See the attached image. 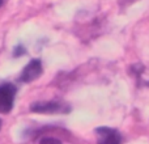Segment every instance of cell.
Returning a JSON list of instances; mask_svg holds the SVG:
<instances>
[{"label": "cell", "mask_w": 149, "mask_h": 144, "mask_svg": "<svg viewBox=\"0 0 149 144\" xmlns=\"http://www.w3.org/2000/svg\"><path fill=\"white\" fill-rule=\"evenodd\" d=\"M30 111L38 114H67L71 111L68 103L63 101H47V102H34L30 105Z\"/></svg>", "instance_id": "obj_1"}, {"label": "cell", "mask_w": 149, "mask_h": 144, "mask_svg": "<svg viewBox=\"0 0 149 144\" xmlns=\"http://www.w3.org/2000/svg\"><path fill=\"white\" fill-rule=\"evenodd\" d=\"M17 93V88L13 84H3L0 85V113L8 114L13 109L15 97Z\"/></svg>", "instance_id": "obj_2"}, {"label": "cell", "mask_w": 149, "mask_h": 144, "mask_svg": "<svg viewBox=\"0 0 149 144\" xmlns=\"http://www.w3.org/2000/svg\"><path fill=\"white\" fill-rule=\"evenodd\" d=\"M94 134L97 136V144H120L122 135L118 130L111 127H97L94 130Z\"/></svg>", "instance_id": "obj_3"}, {"label": "cell", "mask_w": 149, "mask_h": 144, "mask_svg": "<svg viewBox=\"0 0 149 144\" xmlns=\"http://www.w3.org/2000/svg\"><path fill=\"white\" fill-rule=\"evenodd\" d=\"M43 72V67H42V62L39 59H31L25 68L22 70L20 75V81L22 82H31L37 80Z\"/></svg>", "instance_id": "obj_4"}, {"label": "cell", "mask_w": 149, "mask_h": 144, "mask_svg": "<svg viewBox=\"0 0 149 144\" xmlns=\"http://www.w3.org/2000/svg\"><path fill=\"white\" fill-rule=\"evenodd\" d=\"M22 54H25V49H24L21 45H18L15 49V51H13V55H15V57H21Z\"/></svg>", "instance_id": "obj_5"}, {"label": "cell", "mask_w": 149, "mask_h": 144, "mask_svg": "<svg viewBox=\"0 0 149 144\" xmlns=\"http://www.w3.org/2000/svg\"><path fill=\"white\" fill-rule=\"evenodd\" d=\"M3 3H4V0H0V7L3 5Z\"/></svg>", "instance_id": "obj_6"}, {"label": "cell", "mask_w": 149, "mask_h": 144, "mask_svg": "<svg viewBox=\"0 0 149 144\" xmlns=\"http://www.w3.org/2000/svg\"><path fill=\"white\" fill-rule=\"evenodd\" d=\"M0 129H1V119H0Z\"/></svg>", "instance_id": "obj_7"}]
</instances>
